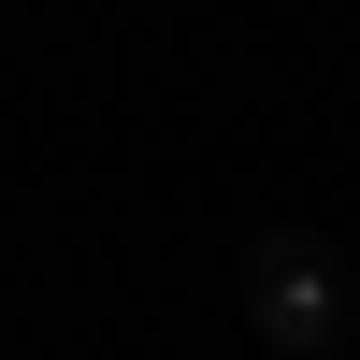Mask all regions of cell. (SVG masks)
<instances>
[{
  "mask_svg": "<svg viewBox=\"0 0 360 360\" xmlns=\"http://www.w3.org/2000/svg\"><path fill=\"white\" fill-rule=\"evenodd\" d=\"M245 317H259L274 360H332L346 317H360L346 245H317V231H259V245H245Z\"/></svg>",
  "mask_w": 360,
  "mask_h": 360,
  "instance_id": "cell-1",
  "label": "cell"
}]
</instances>
